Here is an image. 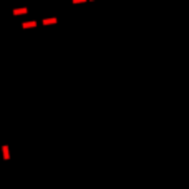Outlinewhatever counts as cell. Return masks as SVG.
<instances>
[{
  "instance_id": "cell-1",
  "label": "cell",
  "mask_w": 189,
  "mask_h": 189,
  "mask_svg": "<svg viewBox=\"0 0 189 189\" xmlns=\"http://www.w3.org/2000/svg\"><path fill=\"white\" fill-rule=\"evenodd\" d=\"M2 154H3V159H8V158H10L8 146H3V148H2Z\"/></svg>"
},
{
  "instance_id": "cell-2",
  "label": "cell",
  "mask_w": 189,
  "mask_h": 189,
  "mask_svg": "<svg viewBox=\"0 0 189 189\" xmlns=\"http://www.w3.org/2000/svg\"><path fill=\"white\" fill-rule=\"evenodd\" d=\"M37 25V22H25L23 23V28H33Z\"/></svg>"
},
{
  "instance_id": "cell-3",
  "label": "cell",
  "mask_w": 189,
  "mask_h": 189,
  "mask_svg": "<svg viewBox=\"0 0 189 189\" xmlns=\"http://www.w3.org/2000/svg\"><path fill=\"white\" fill-rule=\"evenodd\" d=\"M13 13L15 15H23V13H27V8H15Z\"/></svg>"
},
{
  "instance_id": "cell-4",
  "label": "cell",
  "mask_w": 189,
  "mask_h": 189,
  "mask_svg": "<svg viewBox=\"0 0 189 189\" xmlns=\"http://www.w3.org/2000/svg\"><path fill=\"white\" fill-rule=\"evenodd\" d=\"M48 23H56V18H46V20H43V25H48Z\"/></svg>"
}]
</instances>
